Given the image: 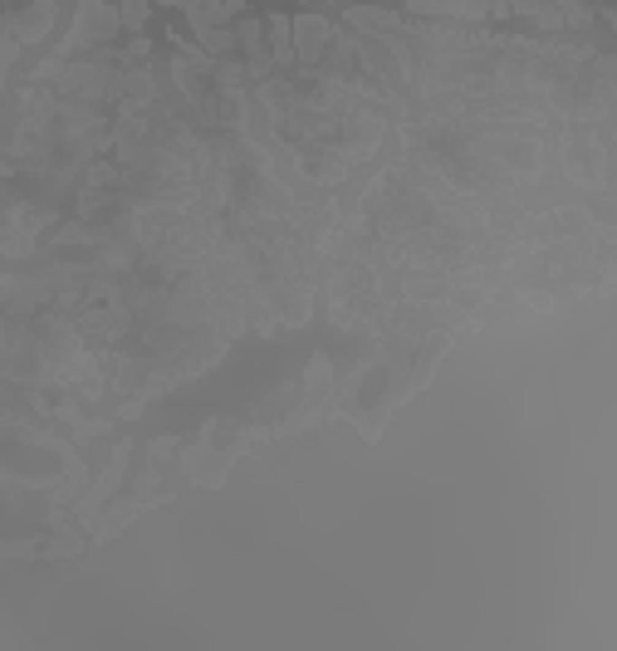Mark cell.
I'll return each mask as SVG.
<instances>
[{"label":"cell","mask_w":617,"mask_h":651,"mask_svg":"<svg viewBox=\"0 0 617 651\" xmlns=\"http://www.w3.org/2000/svg\"><path fill=\"white\" fill-rule=\"evenodd\" d=\"M128 20H132V25L142 20V0H128Z\"/></svg>","instance_id":"cell-1"}]
</instances>
